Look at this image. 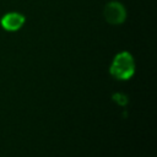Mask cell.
Here are the masks:
<instances>
[{"label": "cell", "instance_id": "cell-1", "mask_svg": "<svg viewBox=\"0 0 157 157\" xmlns=\"http://www.w3.org/2000/svg\"><path fill=\"white\" fill-rule=\"evenodd\" d=\"M112 76L118 80H129L135 72V61L129 52H121L115 55L109 69Z\"/></svg>", "mask_w": 157, "mask_h": 157}, {"label": "cell", "instance_id": "cell-2", "mask_svg": "<svg viewBox=\"0 0 157 157\" xmlns=\"http://www.w3.org/2000/svg\"><path fill=\"white\" fill-rule=\"evenodd\" d=\"M104 18L110 25H121L126 20V9L120 1H109L104 7Z\"/></svg>", "mask_w": 157, "mask_h": 157}, {"label": "cell", "instance_id": "cell-3", "mask_svg": "<svg viewBox=\"0 0 157 157\" xmlns=\"http://www.w3.org/2000/svg\"><path fill=\"white\" fill-rule=\"evenodd\" d=\"M25 16L20 12L12 11V12H7L5 13L1 20H0V25L4 29L9 31V32H15L17 29H20L23 25H25Z\"/></svg>", "mask_w": 157, "mask_h": 157}]
</instances>
